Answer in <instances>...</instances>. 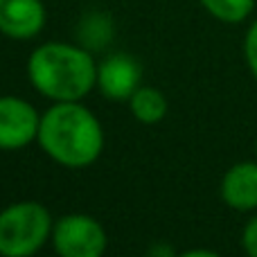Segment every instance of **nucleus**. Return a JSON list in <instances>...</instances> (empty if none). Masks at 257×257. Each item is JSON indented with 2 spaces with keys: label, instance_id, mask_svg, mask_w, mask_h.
<instances>
[{
  "label": "nucleus",
  "instance_id": "f257e3e1",
  "mask_svg": "<svg viewBox=\"0 0 257 257\" xmlns=\"http://www.w3.org/2000/svg\"><path fill=\"white\" fill-rule=\"evenodd\" d=\"M39 142L57 163L66 167H86L97 160L104 133L88 108L75 102H59L41 117Z\"/></svg>",
  "mask_w": 257,
  "mask_h": 257
},
{
  "label": "nucleus",
  "instance_id": "f03ea898",
  "mask_svg": "<svg viewBox=\"0 0 257 257\" xmlns=\"http://www.w3.org/2000/svg\"><path fill=\"white\" fill-rule=\"evenodd\" d=\"M27 72L34 88L57 102H77L97 81L90 54L66 43H48L34 50Z\"/></svg>",
  "mask_w": 257,
  "mask_h": 257
},
{
  "label": "nucleus",
  "instance_id": "7ed1b4c3",
  "mask_svg": "<svg viewBox=\"0 0 257 257\" xmlns=\"http://www.w3.org/2000/svg\"><path fill=\"white\" fill-rule=\"evenodd\" d=\"M50 235V212L41 203L23 201L0 212V253L7 257L32 255Z\"/></svg>",
  "mask_w": 257,
  "mask_h": 257
},
{
  "label": "nucleus",
  "instance_id": "20e7f679",
  "mask_svg": "<svg viewBox=\"0 0 257 257\" xmlns=\"http://www.w3.org/2000/svg\"><path fill=\"white\" fill-rule=\"evenodd\" d=\"M52 241L63 257H97L106 248V232L86 214H68L57 221Z\"/></svg>",
  "mask_w": 257,
  "mask_h": 257
},
{
  "label": "nucleus",
  "instance_id": "39448f33",
  "mask_svg": "<svg viewBox=\"0 0 257 257\" xmlns=\"http://www.w3.org/2000/svg\"><path fill=\"white\" fill-rule=\"evenodd\" d=\"M34 106L18 97H0V149H21L39 136Z\"/></svg>",
  "mask_w": 257,
  "mask_h": 257
},
{
  "label": "nucleus",
  "instance_id": "423d86ee",
  "mask_svg": "<svg viewBox=\"0 0 257 257\" xmlns=\"http://www.w3.org/2000/svg\"><path fill=\"white\" fill-rule=\"evenodd\" d=\"M41 0H0V32L12 39H32L43 30Z\"/></svg>",
  "mask_w": 257,
  "mask_h": 257
},
{
  "label": "nucleus",
  "instance_id": "0eeeda50",
  "mask_svg": "<svg viewBox=\"0 0 257 257\" xmlns=\"http://www.w3.org/2000/svg\"><path fill=\"white\" fill-rule=\"evenodd\" d=\"M97 81L106 97L131 99V95L140 88V66L128 54H113L99 66Z\"/></svg>",
  "mask_w": 257,
  "mask_h": 257
},
{
  "label": "nucleus",
  "instance_id": "6e6552de",
  "mask_svg": "<svg viewBox=\"0 0 257 257\" xmlns=\"http://www.w3.org/2000/svg\"><path fill=\"white\" fill-rule=\"evenodd\" d=\"M221 196L235 210L257 208V165L239 163L223 176Z\"/></svg>",
  "mask_w": 257,
  "mask_h": 257
},
{
  "label": "nucleus",
  "instance_id": "1a4fd4ad",
  "mask_svg": "<svg viewBox=\"0 0 257 257\" xmlns=\"http://www.w3.org/2000/svg\"><path fill=\"white\" fill-rule=\"evenodd\" d=\"M131 111L145 124H154L160 122L167 113V102H165L163 93L156 88H138L131 95Z\"/></svg>",
  "mask_w": 257,
  "mask_h": 257
},
{
  "label": "nucleus",
  "instance_id": "9d476101",
  "mask_svg": "<svg viewBox=\"0 0 257 257\" xmlns=\"http://www.w3.org/2000/svg\"><path fill=\"white\" fill-rule=\"evenodd\" d=\"M212 16L226 23H239L253 12V0H201Z\"/></svg>",
  "mask_w": 257,
  "mask_h": 257
},
{
  "label": "nucleus",
  "instance_id": "9b49d317",
  "mask_svg": "<svg viewBox=\"0 0 257 257\" xmlns=\"http://www.w3.org/2000/svg\"><path fill=\"white\" fill-rule=\"evenodd\" d=\"M246 59H248V66L253 70V75L257 77V23L246 34Z\"/></svg>",
  "mask_w": 257,
  "mask_h": 257
},
{
  "label": "nucleus",
  "instance_id": "f8f14e48",
  "mask_svg": "<svg viewBox=\"0 0 257 257\" xmlns=\"http://www.w3.org/2000/svg\"><path fill=\"white\" fill-rule=\"evenodd\" d=\"M244 248L248 250V255L257 257V217L246 226V230H244Z\"/></svg>",
  "mask_w": 257,
  "mask_h": 257
},
{
  "label": "nucleus",
  "instance_id": "ddd939ff",
  "mask_svg": "<svg viewBox=\"0 0 257 257\" xmlns=\"http://www.w3.org/2000/svg\"><path fill=\"white\" fill-rule=\"evenodd\" d=\"M194 255H208V257H214V253H210V250H187L185 257H194Z\"/></svg>",
  "mask_w": 257,
  "mask_h": 257
},
{
  "label": "nucleus",
  "instance_id": "4468645a",
  "mask_svg": "<svg viewBox=\"0 0 257 257\" xmlns=\"http://www.w3.org/2000/svg\"><path fill=\"white\" fill-rule=\"evenodd\" d=\"M151 253H163V255H172V250L169 248H154Z\"/></svg>",
  "mask_w": 257,
  "mask_h": 257
}]
</instances>
